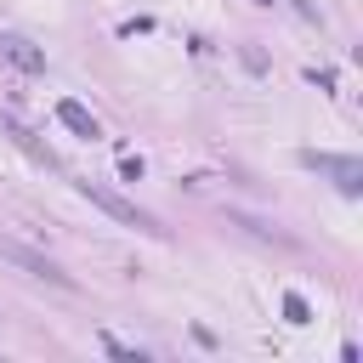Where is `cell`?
<instances>
[{
	"mask_svg": "<svg viewBox=\"0 0 363 363\" xmlns=\"http://www.w3.org/2000/svg\"><path fill=\"white\" fill-rule=\"evenodd\" d=\"M301 164H312V170L335 176V187H340L346 199H357V187H363V164H357L352 153H301Z\"/></svg>",
	"mask_w": 363,
	"mask_h": 363,
	"instance_id": "3957f363",
	"label": "cell"
},
{
	"mask_svg": "<svg viewBox=\"0 0 363 363\" xmlns=\"http://www.w3.org/2000/svg\"><path fill=\"white\" fill-rule=\"evenodd\" d=\"M79 193H85V199H91L102 216H113V221H125V227H136V233H164V227H159L147 210H136L130 199H119V193H113V187H102V182H79Z\"/></svg>",
	"mask_w": 363,
	"mask_h": 363,
	"instance_id": "6da1fadb",
	"label": "cell"
},
{
	"mask_svg": "<svg viewBox=\"0 0 363 363\" xmlns=\"http://www.w3.org/2000/svg\"><path fill=\"white\" fill-rule=\"evenodd\" d=\"M57 119H62V125H68L74 136H85V142H96V136H102L96 113H91L85 102H74V96H62V102H57Z\"/></svg>",
	"mask_w": 363,
	"mask_h": 363,
	"instance_id": "8992f818",
	"label": "cell"
},
{
	"mask_svg": "<svg viewBox=\"0 0 363 363\" xmlns=\"http://www.w3.org/2000/svg\"><path fill=\"white\" fill-rule=\"evenodd\" d=\"M0 130H6V136H11V142H17V147H23L28 159H34V164H45V170H57V153H51V147H45V142H40V136H34L28 125H17L11 113H0Z\"/></svg>",
	"mask_w": 363,
	"mask_h": 363,
	"instance_id": "5b68a950",
	"label": "cell"
},
{
	"mask_svg": "<svg viewBox=\"0 0 363 363\" xmlns=\"http://www.w3.org/2000/svg\"><path fill=\"white\" fill-rule=\"evenodd\" d=\"M119 176H125V182H142V159L125 153V159H119Z\"/></svg>",
	"mask_w": 363,
	"mask_h": 363,
	"instance_id": "9c48e42d",
	"label": "cell"
},
{
	"mask_svg": "<svg viewBox=\"0 0 363 363\" xmlns=\"http://www.w3.org/2000/svg\"><path fill=\"white\" fill-rule=\"evenodd\" d=\"M0 255H6L11 267H23L28 278H45V284H57V289H74V278H68L51 255H40V250H28V244H17V238H0Z\"/></svg>",
	"mask_w": 363,
	"mask_h": 363,
	"instance_id": "7a4b0ae2",
	"label": "cell"
},
{
	"mask_svg": "<svg viewBox=\"0 0 363 363\" xmlns=\"http://www.w3.org/2000/svg\"><path fill=\"white\" fill-rule=\"evenodd\" d=\"M261 6H272V0H261Z\"/></svg>",
	"mask_w": 363,
	"mask_h": 363,
	"instance_id": "30bf717a",
	"label": "cell"
},
{
	"mask_svg": "<svg viewBox=\"0 0 363 363\" xmlns=\"http://www.w3.org/2000/svg\"><path fill=\"white\" fill-rule=\"evenodd\" d=\"M0 62H11L23 74H45V51L34 40H23V34H0Z\"/></svg>",
	"mask_w": 363,
	"mask_h": 363,
	"instance_id": "277c9868",
	"label": "cell"
},
{
	"mask_svg": "<svg viewBox=\"0 0 363 363\" xmlns=\"http://www.w3.org/2000/svg\"><path fill=\"white\" fill-rule=\"evenodd\" d=\"M284 318H289V323H306L312 312H306V301H301V295H284Z\"/></svg>",
	"mask_w": 363,
	"mask_h": 363,
	"instance_id": "ba28073f",
	"label": "cell"
},
{
	"mask_svg": "<svg viewBox=\"0 0 363 363\" xmlns=\"http://www.w3.org/2000/svg\"><path fill=\"white\" fill-rule=\"evenodd\" d=\"M102 352H108V357H125V363H142V352H130V346L113 340V335H102Z\"/></svg>",
	"mask_w": 363,
	"mask_h": 363,
	"instance_id": "52a82bcc",
	"label": "cell"
}]
</instances>
